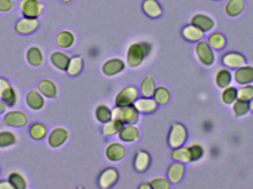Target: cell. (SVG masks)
<instances>
[{
  "label": "cell",
  "instance_id": "1",
  "mask_svg": "<svg viewBox=\"0 0 253 189\" xmlns=\"http://www.w3.org/2000/svg\"><path fill=\"white\" fill-rule=\"evenodd\" d=\"M151 51V44L147 41L132 43L126 50V64L130 68H138Z\"/></svg>",
  "mask_w": 253,
  "mask_h": 189
},
{
  "label": "cell",
  "instance_id": "2",
  "mask_svg": "<svg viewBox=\"0 0 253 189\" xmlns=\"http://www.w3.org/2000/svg\"><path fill=\"white\" fill-rule=\"evenodd\" d=\"M139 117L140 113L134 105L116 106L112 110V118L120 120L124 124H135Z\"/></svg>",
  "mask_w": 253,
  "mask_h": 189
},
{
  "label": "cell",
  "instance_id": "3",
  "mask_svg": "<svg viewBox=\"0 0 253 189\" xmlns=\"http://www.w3.org/2000/svg\"><path fill=\"white\" fill-rule=\"evenodd\" d=\"M188 137L187 129L184 124L181 123H173L169 128L168 132V143L170 148L184 145Z\"/></svg>",
  "mask_w": 253,
  "mask_h": 189
},
{
  "label": "cell",
  "instance_id": "4",
  "mask_svg": "<svg viewBox=\"0 0 253 189\" xmlns=\"http://www.w3.org/2000/svg\"><path fill=\"white\" fill-rule=\"evenodd\" d=\"M194 53L197 60L204 66H211L215 62V52L210 47L206 40L202 39L196 43Z\"/></svg>",
  "mask_w": 253,
  "mask_h": 189
},
{
  "label": "cell",
  "instance_id": "5",
  "mask_svg": "<svg viewBox=\"0 0 253 189\" xmlns=\"http://www.w3.org/2000/svg\"><path fill=\"white\" fill-rule=\"evenodd\" d=\"M19 9L23 17L39 19L44 12V4L40 0H20Z\"/></svg>",
  "mask_w": 253,
  "mask_h": 189
},
{
  "label": "cell",
  "instance_id": "6",
  "mask_svg": "<svg viewBox=\"0 0 253 189\" xmlns=\"http://www.w3.org/2000/svg\"><path fill=\"white\" fill-rule=\"evenodd\" d=\"M1 122L4 126L19 129L28 124L29 117L25 112L21 110H10L4 113Z\"/></svg>",
  "mask_w": 253,
  "mask_h": 189
},
{
  "label": "cell",
  "instance_id": "7",
  "mask_svg": "<svg viewBox=\"0 0 253 189\" xmlns=\"http://www.w3.org/2000/svg\"><path fill=\"white\" fill-rule=\"evenodd\" d=\"M139 95L138 89L133 85H128L120 90L115 98L116 105L124 106L133 105L135 101Z\"/></svg>",
  "mask_w": 253,
  "mask_h": 189
},
{
  "label": "cell",
  "instance_id": "8",
  "mask_svg": "<svg viewBox=\"0 0 253 189\" xmlns=\"http://www.w3.org/2000/svg\"><path fill=\"white\" fill-rule=\"evenodd\" d=\"M69 137L68 129L63 126H56L47 135V144L51 148H59L67 142Z\"/></svg>",
  "mask_w": 253,
  "mask_h": 189
},
{
  "label": "cell",
  "instance_id": "9",
  "mask_svg": "<svg viewBox=\"0 0 253 189\" xmlns=\"http://www.w3.org/2000/svg\"><path fill=\"white\" fill-rule=\"evenodd\" d=\"M0 98L5 102L7 107H13L17 103V93L10 81L4 77H0Z\"/></svg>",
  "mask_w": 253,
  "mask_h": 189
},
{
  "label": "cell",
  "instance_id": "10",
  "mask_svg": "<svg viewBox=\"0 0 253 189\" xmlns=\"http://www.w3.org/2000/svg\"><path fill=\"white\" fill-rule=\"evenodd\" d=\"M221 63L224 68L230 70H236L246 65V58L242 53L236 51H229L224 53L221 57Z\"/></svg>",
  "mask_w": 253,
  "mask_h": 189
},
{
  "label": "cell",
  "instance_id": "11",
  "mask_svg": "<svg viewBox=\"0 0 253 189\" xmlns=\"http://www.w3.org/2000/svg\"><path fill=\"white\" fill-rule=\"evenodd\" d=\"M40 21L38 19L23 17L19 19L15 25V31L21 35H31L38 30Z\"/></svg>",
  "mask_w": 253,
  "mask_h": 189
},
{
  "label": "cell",
  "instance_id": "12",
  "mask_svg": "<svg viewBox=\"0 0 253 189\" xmlns=\"http://www.w3.org/2000/svg\"><path fill=\"white\" fill-rule=\"evenodd\" d=\"M190 23L197 27L205 33L211 32L215 26L214 19L209 15L203 13H197L193 14L190 18Z\"/></svg>",
  "mask_w": 253,
  "mask_h": 189
},
{
  "label": "cell",
  "instance_id": "13",
  "mask_svg": "<svg viewBox=\"0 0 253 189\" xmlns=\"http://www.w3.org/2000/svg\"><path fill=\"white\" fill-rule=\"evenodd\" d=\"M25 104L31 110L39 111L42 110L45 105V97L39 91L38 89H32L25 95Z\"/></svg>",
  "mask_w": 253,
  "mask_h": 189
},
{
  "label": "cell",
  "instance_id": "14",
  "mask_svg": "<svg viewBox=\"0 0 253 189\" xmlns=\"http://www.w3.org/2000/svg\"><path fill=\"white\" fill-rule=\"evenodd\" d=\"M126 154V146L122 143L114 142L108 144L105 149V156L112 162H118L125 158Z\"/></svg>",
  "mask_w": 253,
  "mask_h": 189
},
{
  "label": "cell",
  "instance_id": "15",
  "mask_svg": "<svg viewBox=\"0 0 253 189\" xmlns=\"http://www.w3.org/2000/svg\"><path fill=\"white\" fill-rule=\"evenodd\" d=\"M233 79L239 85L251 84L253 83V66L245 65L233 73Z\"/></svg>",
  "mask_w": 253,
  "mask_h": 189
},
{
  "label": "cell",
  "instance_id": "16",
  "mask_svg": "<svg viewBox=\"0 0 253 189\" xmlns=\"http://www.w3.org/2000/svg\"><path fill=\"white\" fill-rule=\"evenodd\" d=\"M126 68L124 61L119 58H111L105 61L102 67V73L107 76L112 77L121 74Z\"/></svg>",
  "mask_w": 253,
  "mask_h": 189
},
{
  "label": "cell",
  "instance_id": "17",
  "mask_svg": "<svg viewBox=\"0 0 253 189\" xmlns=\"http://www.w3.org/2000/svg\"><path fill=\"white\" fill-rule=\"evenodd\" d=\"M118 170L115 168L109 167L104 169L99 176L98 184L102 189L111 188L117 184L119 180Z\"/></svg>",
  "mask_w": 253,
  "mask_h": 189
},
{
  "label": "cell",
  "instance_id": "18",
  "mask_svg": "<svg viewBox=\"0 0 253 189\" xmlns=\"http://www.w3.org/2000/svg\"><path fill=\"white\" fill-rule=\"evenodd\" d=\"M133 105L140 114H151L158 109V104L153 97H138Z\"/></svg>",
  "mask_w": 253,
  "mask_h": 189
},
{
  "label": "cell",
  "instance_id": "19",
  "mask_svg": "<svg viewBox=\"0 0 253 189\" xmlns=\"http://www.w3.org/2000/svg\"><path fill=\"white\" fill-rule=\"evenodd\" d=\"M141 10L150 19H159L163 14V8L158 0H144Z\"/></svg>",
  "mask_w": 253,
  "mask_h": 189
},
{
  "label": "cell",
  "instance_id": "20",
  "mask_svg": "<svg viewBox=\"0 0 253 189\" xmlns=\"http://www.w3.org/2000/svg\"><path fill=\"white\" fill-rule=\"evenodd\" d=\"M185 174V165L181 162L173 161L168 166L167 178L171 184H178L184 178Z\"/></svg>",
  "mask_w": 253,
  "mask_h": 189
},
{
  "label": "cell",
  "instance_id": "21",
  "mask_svg": "<svg viewBox=\"0 0 253 189\" xmlns=\"http://www.w3.org/2000/svg\"><path fill=\"white\" fill-rule=\"evenodd\" d=\"M181 33L183 38L188 42L191 43H196L204 39L205 35V32L195 25H192L191 23L185 25L181 29Z\"/></svg>",
  "mask_w": 253,
  "mask_h": 189
},
{
  "label": "cell",
  "instance_id": "22",
  "mask_svg": "<svg viewBox=\"0 0 253 189\" xmlns=\"http://www.w3.org/2000/svg\"><path fill=\"white\" fill-rule=\"evenodd\" d=\"M26 61L30 66L38 68L44 62V56L42 50L37 46L29 47L26 52Z\"/></svg>",
  "mask_w": 253,
  "mask_h": 189
},
{
  "label": "cell",
  "instance_id": "23",
  "mask_svg": "<svg viewBox=\"0 0 253 189\" xmlns=\"http://www.w3.org/2000/svg\"><path fill=\"white\" fill-rule=\"evenodd\" d=\"M37 89L45 98L53 99L57 97V85L53 80L49 79V78H43L41 81H39L38 84H37Z\"/></svg>",
  "mask_w": 253,
  "mask_h": 189
},
{
  "label": "cell",
  "instance_id": "24",
  "mask_svg": "<svg viewBox=\"0 0 253 189\" xmlns=\"http://www.w3.org/2000/svg\"><path fill=\"white\" fill-rule=\"evenodd\" d=\"M118 137L123 142H135L139 138V129L135 124H124L118 133Z\"/></svg>",
  "mask_w": 253,
  "mask_h": 189
},
{
  "label": "cell",
  "instance_id": "25",
  "mask_svg": "<svg viewBox=\"0 0 253 189\" xmlns=\"http://www.w3.org/2000/svg\"><path fill=\"white\" fill-rule=\"evenodd\" d=\"M70 59H71V57L69 55L65 52L61 51V50H56V51L53 52L50 56V62L51 65L56 69L60 71H66Z\"/></svg>",
  "mask_w": 253,
  "mask_h": 189
},
{
  "label": "cell",
  "instance_id": "26",
  "mask_svg": "<svg viewBox=\"0 0 253 189\" xmlns=\"http://www.w3.org/2000/svg\"><path fill=\"white\" fill-rule=\"evenodd\" d=\"M56 45L62 49H69L74 46L76 37L74 33L68 30H62L56 34L55 38Z\"/></svg>",
  "mask_w": 253,
  "mask_h": 189
},
{
  "label": "cell",
  "instance_id": "27",
  "mask_svg": "<svg viewBox=\"0 0 253 189\" xmlns=\"http://www.w3.org/2000/svg\"><path fill=\"white\" fill-rule=\"evenodd\" d=\"M245 0H227L224 5V12L230 18L240 16L245 10Z\"/></svg>",
  "mask_w": 253,
  "mask_h": 189
},
{
  "label": "cell",
  "instance_id": "28",
  "mask_svg": "<svg viewBox=\"0 0 253 189\" xmlns=\"http://www.w3.org/2000/svg\"><path fill=\"white\" fill-rule=\"evenodd\" d=\"M150 156L146 151H138L134 156L133 166L138 172H144L147 170L150 165Z\"/></svg>",
  "mask_w": 253,
  "mask_h": 189
},
{
  "label": "cell",
  "instance_id": "29",
  "mask_svg": "<svg viewBox=\"0 0 253 189\" xmlns=\"http://www.w3.org/2000/svg\"><path fill=\"white\" fill-rule=\"evenodd\" d=\"M233 80V74L228 68H221L215 74V83L218 88L224 89L231 85Z\"/></svg>",
  "mask_w": 253,
  "mask_h": 189
},
{
  "label": "cell",
  "instance_id": "30",
  "mask_svg": "<svg viewBox=\"0 0 253 189\" xmlns=\"http://www.w3.org/2000/svg\"><path fill=\"white\" fill-rule=\"evenodd\" d=\"M206 41L214 51L223 50L227 44L226 37L219 32L211 33L208 36Z\"/></svg>",
  "mask_w": 253,
  "mask_h": 189
},
{
  "label": "cell",
  "instance_id": "31",
  "mask_svg": "<svg viewBox=\"0 0 253 189\" xmlns=\"http://www.w3.org/2000/svg\"><path fill=\"white\" fill-rule=\"evenodd\" d=\"M30 137L34 141H42L48 135L47 126L42 122L33 123L29 127Z\"/></svg>",
  "mask_w": 253,
  "mask_h": 189
},
{
  "label": "cell",
  "instance_id": "32",
  "mask_svg": "<svg viewBox=\"0 0 253 189\" xmlns=\"http://www.w3.org/2000/svg\"><path fill=\"white\" fill-rule=\"evenodd\" d=\"M156 88V83L151 76L144 77L139 84L138 92L141 96L153 97V93Z\"/></svg>",
  "mask_w": 253,
  "mask_h": 189
},
{
  "label": "cell",
  "instance_id": "33",
  "mask_svg": "<svg viewBox=\"0 0 253 189\" xmlns=\"http://www.w3.org/2000/svg\"><path fill=\"white\" fill-rule=\"evenodd\" d=\"M170 156L173 161L181 162L183 163L191 161L189 147L184 145L172 149Z\"/></svg>",
  "mask_w": 253,
  "mask_h": 189
},
{
  "label": "cell",
  "instance_id": "34",
  "mask_svg": "<svg viewBox=\"0 0 253 189\" xmlns=\"http://www.w3.org/2000/svg\"><path fill=\"white\" fill-rule=\"evenodd\" d=\"M124 123L117 119H111L102 125V133L105 136H114L118 135Z\"/></svg>",
  "mask_w": 253,
  "mask_h": 189
},
{
  "label": "cell",
  "instance_id": "35",
  "mask_svg": "<svg viewBox=\"0 0 253 189\" xmlns=\"http://www.w3.org/2000/svg\"><path fill=\"white\" fill-rule=\"evenodd\" d=\"M84 68V61L80 56H75L70 59L69 64L67 68V73L71 76H77L83 71Z\"/></svg>",
  "mask_w": 253,
  "mask_h": 189
},
{
  "label": "cell",
  "instance_id": "36",
  "mask_svg": "<svg viewBox=\"0 0 253 189\" xmlns=\"http://www.w3.org/2000/svg\"><path fill=\"white\" fill-rule=\"evenodd\" d=\"M17 142V137L10 130L0 131V149L9 148Z\"/></svg>",
  "mask_w": 253,
  "mask_h": 189
},
{
  "label": "cell",
  "instance_id": "37",
  "mask_svg": "<svg viewBox=\"0 0 253 189\" xmlns=\"http://www.w3.org/2000/svg\"><path fill=\"white\" fill-rule=\"evenodd\" d=\"M170 93L167 87L164 86L156 87V90L153 95V98L158 105H165L170 100Z\"/></svg>",
  "mask_w": 253,
  "mask_h": 189
},
{
  "label": "cell",
  "instance_id": "38",
  "mask_svg": "<svg viewBox=\"0 0 253 189\" xmlns=\"http://www.w3.org/2000/svg\"><path fill=\"white\" fill-rule=\"evenodd\" d=\"M95 116L99 123H105L112 119V110L105 104H100L95 110Z\"/></svg>",
  "mask_w": 253,
  "mask_h": 189
},
{
  "label": "cell",
  "instance_id": "39",
  "mask_svg": "<svg viewBox=\"0 0 253 189\" xmlns=\"http://www.w3.org/2000/svg\"><path fill=\"white\" fill-rule=\"evenodd\" d=\"M8 180L15 189H25L28 187V182L22 173L19 172H12L9 174Z\"/></svg>",
  "mask_w": 253,
  "mask_h": 189
},
{
  "label": "cell",
  "instance_id": "40",
  "mask_svg": "<svg viewBox=\"0 0 253 189\" xmlns=\"http://www.w3.org/2000/svg\"><path fill=\"white\" fill-rule=\"evenodd\" d=\"M221 99L226 105L231 106L238 99L237 89L231 85L223 89Z\"/></svg>",
  "mask_w": 253,
  "mask_h": 189
},
{
  "label": "cell",
  "instance_id": "41",
  "mask_svg": "<svg viewBox=\"0 0 253 189\" xmlns=\"http://www.w3.org/2000/svg\"><path fill=\"white\" fill-rule=\"evenodd\" d=\"M233 114L237 117L246 115L250 112L249 102L237 99L231 105Z\"/></svg>",
  "mask_w": 253,
  "mask_h": 189
},
{
  "label": "cell",
  "instance_id": "42",
  "mask_svg": "<svg viewBox=\"0 0 253 189\" xmlns=\"http://www.w3.org/2000/svg\"><path fill=\"white\" fill-rule=\"evenodd\" d=\"M237 97L238 99L242 100V101H248L253 98V85L251 84H244L241 85L237 89Z\"/></svg>",
  "mask_w": 253,
  "mask_h": 189
},
{
  "label": "cell",
  "instance_id": "43",
  "mask_svg": "<svg viewBox=\"0 0 253 189\" xmlns=\"http://www.w3.org/2000/svg\"><path fill=\"white\" fill-rule=\"evenodd\" d=\"M150 184L153 189H168L170 188L171 183L167 178L156 177L150 181Z\"/></svg>",
  "mask_w": 253,
  "mask_h": 189
},
{
  "label": "cell",
  "instance_id": "44",
  "mask_svg": "<svg viewBox=\"0 0 253 189\" xmlns=\"http://www.w3.org/2000/svg\"><path fill=\"white\" fill-rule=\"evenodd\" d=\"M189 147L190 150V157H191V161H198L201 160L204 156V149L202 146L198 144H192Z\"/></svg>",
  "mask_w": 253,
  "mask_h": 189
},
{
  "label": "cell",
  "instance_id": "45",
  "mask_svg": "<svg viewBox=\"0 0 253 189\" xmlns=\"http://www.w3.org/2000/svg\"><path fill=\"white\" fill-rule=\"evenodd\" d=\"M15 6L13 0H0V12L1 13H8L13 10Z\"/></svg>",
  "mask_w": 253,
  "mask_h": 189
},
{
  "label": "cell",
  "instance_id": "46",
  "mask_svg": "<svg viewBox=\"0 0 253 189\" xmlns=\"http://www.w3.org/2000/svg\"><path fill=\"white\" fill-rule=\"evenodd\" d=\"M0 189H15L9 180H1L0 181Z\"/></svg>",
  "mask_w": 253,
  "mask_h": 189
},
{
  "label": "cell",
  "instance_id": "47",
  "mask_svg": "<svg viewBox=\"0 0 253 189\" xmlns=\"http://www.w3.org/2000/svg\"><path fill=\"white\" fill-rule=\"evenodd\" d=\"M7 104L0 98V114H4L6 111H7Z\"/></svg>",
  "mask_w": 253,
  "mask_h": 189
},
{
  "label": "cell",
  "instance_id": "48",
  "mask_svg": "<svg viewBox=\"0 0 253 189\" xmlns=\"http://www.w3.org/2000/svg\"><path fill=\"white\" fill-rule=\"evenodd\" d=\"M140 189H152L150 183H142L141 185L138 187Z\"/></svg>",
  "mask_w": 253,
  "mask_h": 189
},
{
  "label": "cell",
  "instance_id": "49",
  "mask_svg": "<svg viewBox=\"0 0 253 189\" xmlns=\"http://www.w3.org/2000/svg\"><path fill=\"white\" fill-rule=\"evenodd\" d=\"M250 112L253 113V98L249 101Z\"/></svg>",
  "mask_w": 253,
  "mask_h": 189
},
{
  "label": "cell",
  "instance_id": "50",
  "mask_svg": "<svg viewBox=\"0 0 253 189\" xmlns=\"http://www.w3.org/2000/svg\"><path fill=\"white\" fill-rule=\"evenodd\" d=\"M59 1H62V3H65V4H69L73 0H59Z\"/></svg>",
  "mask_w": 253,
  "mask_h": 189
},
{
  "label": "cell",
  "instance_id": "51",
  "mask_svg": "<svg viewBox=\"0 0 253 189\" xmlns=\"http://www.w3.org/2000/svg\"><path fill=\"white\" fill-rule=\"evenodd\" d=\"M0 174H1V168H0Z\"/></svg>",
  "mask_w": 253,
  "mask_h": 189
},
{
  "label": "cell",
  "instance_id": "52",
  "mask_svg": "<svg viewBox=\"0 0 253 189\" xmlns=\"http://www.w3.org/2000/svg\"><path fill=\"white\" fill-rule=\"evenodd\" d=\"M1 115V114H0ZM0 121H1V117H0Z\"/></svg>",
  "mask_w": 253,
  "mask_h": 189
},
{
  "label": "cell",
  "instance_id": "53",
  "mask_svg": "<svg viewBox=\"0 0 253 189\" xmlns=\"http://www.w3.org/2000/svg\"><path fill=\"white\" fill-rule=\"evenodd\" d=\"M215 1H219V0H215Z\"/></svg>",
  "mask_w": 253,
  "mask_h": 189
}]
</instances>
